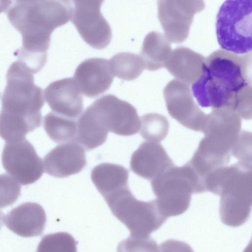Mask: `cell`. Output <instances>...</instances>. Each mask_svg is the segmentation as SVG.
Returning <instances> with one entry per match:
<instances>
[{
    "label": "cell",
    "mask_w": 252,
    "mask_h": 252,
    "mask_svg": "<svg viewBox=\"0 0 252 252\" xmlns=\"http://www.w3.org/2000/svg\"><path fill=\"white\" fill-rule=\"evenodd\" d=\"M158 252H194L187 243L176 240H168L159 246Z\"/></svg>",
    "instance_id": "cell-31"
},
{
    "label": "cell",
    "mask_w": 252,
    "mask_h": 252,
    "mask_svg": "<svg viewBox=\"0 0 252 252\" xmlns=\"http://www.w3.org/2000/svg\"><path fill=\"white\" fill-rule=\"evenodd\" d=\"M103 0H73L71 20L83 39L97 49L106 47L112 38L111 27L100 11Z\"/></svg>",
    "instance_id": "cell-10"
},
{
    "label": "cell",
    "mask_w": 252,
    "mask_h": 252,
    "mask_svg": "<svg viewBox=\"0 0 252 252\" xmlns=\"http://www.w3.org/2000/svg\"><path fill=\"white\" fill-rule=\"evenodd\" d=\"M204 181L206 191L220 196V216L224 224L237 227L247 220L252 207V164L239 161L220 167Z\"/></svg>",
    "instance_id": "cell-4"
},
{
    "label": "cell",
    "mask_w": 252,
    "mask_h": 252,
    "mask_svg": "<svg viewBox=\"0 0 252 252\" xmlns=\"http://www.w3.org/2000/svg\"><path fill=\"white\" fill-rule=\"evenodd\" d=\"M243 252H252V237Z\"/></svg>",
    "instance_id": "cell-33"
},
{
    "label": "cell",
    "mask_w": 252,
    "mask_h": 252,
    "mask_svg": "<svg viewBox=\"0 0 252 252\" xmlns=\"http://www.w3.org/2000/svg\"><path fill=\"white\" fill-rule=\"evenodd\" d=\"M1 221L8 229L24 237L42 234L46 222L43 207L33 202L22 203L1 217Z\"/></svg>",
    "instance_id": "cell-18"
},
{
    "label": "cell",
    "mask_w": 252,
    "mask_h": 252,
    "mask_svg": "<svg viewBox=\"0 0 252 252\" xmlns=\"http://www.w3.org/2000/svg\"><path fill=\"white\" fill-rule=\"evenodd\" d=\"M163 95L171 117L188 128L202 132L207 115L194 102L188 84L172 80L164 89Z\"/></svg>",
    "instance_id": "cell-13"
},
{
    "label": "cell",
    "mask_w": 252,
    "mask_h": 252,
    "mask_svg": "<svg viewBox=\"0 0 252 252\" xmlns=\"http://www.w3.org/2000/svg\"><path fill=\"white\" fill-rule=\"evenodd\" d=\"M216 28L222 49L237 54L252 51V0L225 1L219 10Z\"/></svg>",
    "instance_id": "cell-7"
},
{
    "label": "cell",
    "mask_w": 252,
    "mask_h": 252,
    "mask_svg": "<svg viewBox=\"0 0 252 252\" xmlns=\"http://www.w3.org/2000/svg\"><path fill=\"white\" fill-rule=\"evenodd\" d=\"M205 58L186 47L174 49L164 67L178 80L188 85L194 84L203 73Z\"/></svg>",
    "instance_id": "cell-19"
},
{
    "label": "cell",
    "mask_w": 252,
    "mask_h": 252,
    "mask_svg": "<svg viewBox=\"0 0 252 252\" xmlns=\"http://www.w3.org/2000/svg\"><path fill=\"white\" fill-rule=\"evenodd\" d=\"M77 120L51 112L44 118V129L50 138L56 143L74 142L77 132Z\"/></svg>",
    "instance_id": "cell-23"
},
{
    "label": "cell",
    "mask_w": 252,
    "mask_h": 252,
    "mask_svg": "<svg viewBox=\"0 0 252 252\" xmlns=\"http://www.w3.org/2000/svg\"><path fill=\"white\" fill-rule=\"evenodd\" d=\"M114 77L109 61L92 58L78 65L73 78L82 94L88 97H94L110 88Z\"/></svg>",
    "instance_id": "cell-14"
},
{
    "label": "cell",
    "mask_w": 252,
    "mask_h": 252,
    "mask_svg": "<svg viewBox=\"0 0 252 252\" xmlns=\"http://www.w3.org/2000/svg\"><path fill=\"white\" fill-rule=\"evenodd\" d=\"M140 133L149 142H159L167 136L169 122L167 118L158 113H148L140 117Z\"/></svg>",
    "instance_id": "cell-25"
},
{
    "label": "cell",
    "mask_w": 252,
    "mask_h": 252,
    "mask_svg": "<svg viewBox=\"0 0 252 252\" xmlns=\"http://www.w3.org/2000/svg\"><path fill=\"white\" fill-rule=\"evenodd\" d=\"M44 96L52 112L62 116L77 119L83 111V98L73 78L52 82L45 88Z\"/></svg>",
    "instance_id": "cell-15"
},
{
    "label": "cell",
    "mask_w": 252,
    "mask_h": 252,
    "mask_svg": "<svg viewBox=\"0 0 252 252\" xmlns=\"http://www.w3.org/2000/svg\"><path fill=\"white\" fill-rule=\"evenodd\" d=\"M241 127V118L232 110L226 108L212 109L207 115L202 132L205 136L200 141L194 154L213 167L226 166Z\"/></svg>",
    "instance_id": "cell-5"
},
{
    "label": "cell",
    "mask_w": 252,
    "mask_h": 252,
    "mask_svg": "<svg viewBox=\"0 0 252 252\" xmlns=\"http://www.w3.org/2000/svg\"><path fill=\"white\" fill-rule=\"evenodd\" d=\"M231 154L240 162L252 164V132L241 131Z\"/></svg>",
    "instance_id": "cell-28"
},
{
    "label": "cell",
    "mask_w": 252,
    "mask_h": 252,
    "mask_svg": "<svg viewBox=\"0 0 252 252\" xmlns=\"http://www.w3.org/2000/svg\"><path fill=\"white\" fill-rule=\"evenodd\" d=\"M86 165L85 149L74 142L58 145L44 158L45 173L57 178H65L77 174Z\"/></svg>",
    "instance_id": "cell-16"
},
{
    "label": "cell",
    "mask_w": 252,
    "mask_h": 252,
    "mask_svg": "<svg viewBox=\"0 0 252 252\" xmlns=\"http://www.w3.org/2000/svg\"><path fill=\"white\" fill-rule=\"evenodd\" d=\"M160 213L167 219L189 208L192 193H201L198 179L188 163L168 168L151 181Z\"/></svg>",
    "instance_id": "cell-6"
},
{
    "label": "cell",
    "mask_w": 252,
    "mask_h": 252,
    "mask_svg": "<svg viewBox=\"0 0 252 252\" xmlns=\"http://www.w3.org/2000/svg\"><path fill=\"white\" fill-rule=\"evenodd\" d=\"M128 170L115 164L103 163L93 168L91 179L103 197L128 187Z\"/></svg>",
    "instance_id": "cell-20"
},
{
    "label": "cell",
    "mask_w": 252,
    "mask_h": 252,
    "mask_svg": "<svg viewBox=\"0 0 252 252\" xmlns=\"http://www.w3.org/2000/svg\"><path fill=\"white\" fill-rule=\"evenodd\" d=\"M88 108L108 131L130 136L140 130L141 121L136 109L114 95H103Z\"/></svg>",
    "instance_id": "cell-9"
},
{
    "label": "cell",
    "mask_w": 252,
    "mask_h": 252,
    "mask_svg": "<svg viewBox=\"0 0 252 252\" xmlns=\"http://www.w3.org/2000/svg\"><path fill=\"white\" fill-rule=\"evenodd\" d=\"M108 131L87 108L77 120V132L74 141L87 151L103 144Z\"/></svg>",
    "instance_id": "cell-21"
},
{
    "label": "cell",
    "mask_w": 252,
    "mask_h": 252,
    "mask_svg": "<svg viewBox=\"0 0 252 252\" xmlns=\"http://www.w3.org/2000/svg\"><path fill=\"white\" fill-rule=\"evenodd\" d=\"M112 213L130 231V235L149 236L167 218L159 212L156 199L143 201L136 199L129 187L104 197Z\"/></svg>",
    "instance_id": "cell-8"
},
{
    "label": "cell",
    "mask_w": 252,
    "mask_h": 252,
    "mask_svg": "<svg viewBox=\"0 0 252 252\" xmlns=\"http://www.w3.org/2000/svg\"><path fill=\"white\" fill-rule=\"evenodd\" d=\"M232 110L241 119H252V86L246 85L238 92Z\"/></svg>",
    "instance_id": "cell-29"
},
{
    "label": "cell",
    "mask_w": 252,
    "mask_h": 252,
    "mask_svg": "<svg viewBox=\"0 0 252 252\" xmlns=\"http://www.w3.org/2000/svg\"><path fill=\"white\" fill-rule=\"evenodd\" d=\"M157 242L149 236L136 237L130 235L119 244L117 252H158Z\"/></svg>",
    "instance_id": "cell-27"
},
{
    "label": "cell",
    "mask_w": 252,
    "mask_h": 252,
    "mask_svg": "<svg viewBox=\"0 0 252 252\" xmlns=\"http://www.w3.org/2000/svg\"><path fill=\"white\" fill-rule=\"evenodd\" d=\"M168 40L161 33L152 32L145 37L141 57L145 68L149 70H156L162 68L171 53Z\"/></svg>",
    "instance_id": "cell-22"
},
{
    "label": "cell",
    "mask_w": 252,
    "mask_h": 252,
    "mask_svg": "<svg viewBox=\"0 0 252 252\" xmlns=\"http://www.w3.org/2000/svg\"><path fill=\"white\" fill-rule=\"evenodd\" d=\"M1 181L3 182V201L1 202V207H5L14 203L20 193L21 187L19 183L11 176L1 175Z\"/></svg>",
    "instance_id": "cell-30"
},
{
    "label": "cell",
    "mask_w": 252,
    "mask_h": 252,
    "mask_svg": "<svg viewBox=\"0 0 252 252\" xmlns=\"http://www.w3.org/2000/svg\"><path fill=\"white\" fill-rule=\"evenodd\" d=\"M174 164L162 146L153 142H143L132 154L130 169L139 176L152 181Z\"/></svg>",
    "instance_id": "cell-17"
},
{
    "label": "cell",
    "mask_w": 252,
    "mask_h": 252,
    "mask_svg": "<svg viewBox=\"0 0 252 252\" xmlns=\"http://www.w3.org/2000/svg\"><path fill=\"white\" fill-rule=\"evenodd\" d=\"M33 74L18 60L7 70L0 116V136L5 142L24 139L41 125L43 92L34 84Z\"/></svg>",
    "instance_id": "cell-2"
},
{
    "label": "cell",
    "mask_w": 252,
    "mask_h": 252,
    "mask_svg": "<svg viewBox=\"0 0 252 252\" xmlns=\"http://www.w3.org/2000/svg\"><path fill=\"white\" fill-rule=\"evenodd\" d=\"M36 252H77L76 242L66 232L49 234L43 237Z\"/></svg>",
    "instance_id": "cell-26"
},
{
    "label": "cell",
    "mask_w": 252,
    "mask_h": 252,
    "mask_svg": "<svg viewBox=\"0 0 252 252\" xmlns=\"http://www.w3.org/2000/svg\"><path fill=\"white\" fill-rule=\"evenodd\" d=\"M72 1L13 0L4 11L11 25L21 33L22 47L16 51L18 61L34 74L47 60L51 34L71 20Z\"/></svg>",
    "instance_id": "cell-1"
},
{
    "label": "cell",
    "mask_w": 252,
    "mask_h": 252,
    "mask_svg": "<svg viewBox=\"0 0 252 252\" xmlns=\"http://www.w3.org/2000/svg\"><path fill=\"white\" fill-rule=\"evenodd\" d=\"M109 62L114 75L127 81L137 78L145 68L141 56L129 52L118 53Z\"/></svg>",
    "instance_id": "cell-24"
},
{
    "label": "cell",
    "mask_w": 252,
    "mask_h": 252,
    "mask_svg": "<svg viewBox=\"0 0 252 252\" xmlns=\"http://www.w3.org/2000/svg\"><path fill=\"white\" fill-rule=\"evenodd\" d=\"M204 7L202 0L158 1V19L168 41H185L189 36L194 14Z\"/></svg>",
    "instance_id": "cell-12"
},
{
    "label": "cell",
    "mask_w": 252,
    "mask_h": 252,
    "mask_svg": "<svg viewBox=\"0 0 252 252\" xmlns=\"http://www.w3.org/2000/svg\"><path fill=\"white\" fill-rule=\"evenodd\" d=\"M247 84L242 73L240 57L218 50L205 59L203 73L192 85V91L202 107L232 110L238 93Z\"/></svg>",
    "instance_id": "cell-3"
},
{
    "label": "cell",
    "mask_w": 252,
    "mask_h": 252,
    "mask_svg": "<svg viewBox=\"0 0 252 252\" xmlns=\"http://www.w3.org/2000/svg\"><path fill=\"white\" fill-rule=\"evenodd\" d=\"M5 171L19 184L27 185L38 180L44 171V163L32 145L26 138L6 142L2 153Z\"/></svg>",
    "instance_id": "cell-11"
},
{
    "label": "cell",
    "mask_w": 252,
    "mask_h": 252,
    "mask_svg": "<svg viewBox=\"0 0 252 252\" xmlns=\"http://www.w3.org/2000/svg\"><path fill=\"white\" fill-rule=\"evenodd\" d=\"M243 76L246 82L252 84V52L240 57Z\"/></svg>",
    "instance_id": "cell-32"
}]
</instances>
